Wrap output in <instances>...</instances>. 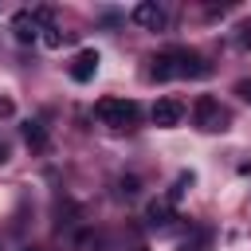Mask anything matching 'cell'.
I'll return each instance as SVG.
<instances>
[{"instance_id":"obj_1","label":"cell","mask_w":251,"mask_h":251,"mask_svg":"<svg viewBox=\"0 0 251 251\" xmlns=\"http://www.w3.org/2000/svg\"><path fill=\"white\" fill-rule=\"evenodd\" d=\"M208 75H212V67L188 47H169L149 67V78H157V82H165V78H208Z\"/></svg>"},{"instance_id":"obj_11","label":"cell","mask_w":251,"mask_h":251,"mask_svg":"<svg viewBox=\"0 0 251 251\" xmlns=\"http://www.w3.org/2000/svg\"><path fill=\"white\" fill-rule=\"evenodd\" d=\"M180 251H208V231H192L188 239H180Z\"/></svg>"},{"instance_id":"obj_5","label":"cell","mask_w":251,"mask_h":251,"mask_svg":"<svg viewBox=\"0 0 251 251\" xmlns=\"http://www.w3.org/2000/svg\"><path fill=\"white\" fill-rule=\"evenodd\" d=\"M39 31H43L39 12H16V16H12V35H16V43H35Z\"/></svg>"},{"instance_id":"obj_15","label":"cell","mask_w":251,"mask_h":251,"mask_svg":"<svg viewBox=\"0 0 251 251\" xmlns=\"http://www.w3.org/2000/svg\"><path fill=\"white\" fill-rule=\"evenodd\" d=\"M4 161H8V145L0 141V165H4Z\"/></svg>"},{"instance_id":"obj_7","label":"cell","mask_w":251,"mask_h":251,"mask_svg":"<svg viewBox=\"0 0 251 251\" xmlns=\"http://www.w3.org/2000/svg\"><path fill=\"white\" fill-rule=\"evenodd\" d=\"M173 208H176V204H173L169 196L149 200V204H145V224H149V227H169V224H173Z\"/></svg>"},{"instance_id":"obj_16","label":"cell","mask_w":251,"mask_h":251,"mask_svg":"<svg viewBox=\"0 0 251 251\" xmlns=\"http://www.w3.org/2000/svg\"><path fill=\"white\" fill-rule=\"evenodd\" d=\"M24 251H35V247H24Z\"/></svg>"},{"instance_id":"obj_13","label":"cell","mask_w":251,"mask_h":251,"mask_svg":"<svg viewBox=\"0 0 251 251\" xmlns=\"http://www.w3.org/2000/svg\"><path fill=\"white\" fill-rule=\"evenodd\" d=\"M137 192V176H122V196H133Z\"/></svg>"},{"instance_id":"obj_12","label":"cell","mask_w":251,"mask_h":251,"mask_svg":"<svg viewBox=\"0 0 251 251\" xmlns=\"http://www.w3.org/2000/svg\"><path fill=\"white\" fill-rule=\"evenodd\" d=\"M235 94H239L243 102H251V78H239V82H235Z\"/></svg>"},{"instance_id":"obj_8","label":"cell","mask_w":251,"mask_h":251,"mask_svg":"<svg viewBox=\"0 0 251 251\" xmlns=\"http://www.w3.org/2000/svg\"><path fill=\"white\" fill-rule=\"evenodd\" d=\"M94 75H98V51L86 47V51L75 55V63H71V78H75V82H90Z\"/></svg>"},{"instance_id":"obj_10","label":"cell","mask_w":251,"mask_h":251,"mask_svg":"<svg viewBox=\"0 0 251 251\" xmlns=\"http://www.w3.org/2000/svg\"><path fill=\"white\" fill-rule=\"evenodd\" d=\"M20 137H24V145L35 149V153L47 149V129H43V122H24V126H20Z\"/></svg>"},{"instance_id":"obj_9","label":"cell","mask_w":251,"mask_h":251,"mask_svg":"<svg viewBox=\"0 0 251 251\" xmlns=\"http://www.w3.org/2000/svg\"><path fill=\"white\" fill-rule=\"evenodd\" d=\"M39 24H43V31H39V39H43V47H51V51H59V47H63V43L71 39L67 31H59V24L51 20V12H47V8H39Z\"/></svg>"},{"instance_id":"obj_14","label":"cell","mask_w":251,"mask_h":251,"mask_svg":"<svg viewBox=\"0 0 251 251\" xmlns=\"http://www.w3.org/2000/svg\"><path fill=\"white\" fill-rule=\"evenodd\" d=\"M8 114H12V102H8V98H0V118H8Z\"/></svg>"},{"instance_id":"obj_6","label":"cell","mask_w":251,"mask_h":251,"mask_svg":"<svg viewBox=\"0 0 251 251\" xmlns=\"http://www.w3.org/2000/svg\"><path fill=\"white\" fill-rule=\"evenodd\" d=\"M180 118H184V106H180L176 98H157V102H153V126L169 129V126H176Z\"/></svg>"},{"instance_id":"obj_4","label":"cell","mask_w":251,"mask_h":251,"mask_svg":"<svg viewBox=\"0 0 251 251\" xmlns=\"http://www.w3.org/2000/svg\"><path fill=\"white\" fill-rule=\"evenodd\" d=\"M133 24H137V27H145V31H165L169 16H165V8H161V4H153V0H141V4L133 8Z\"/></svg>"},{"instance_id":"obj_2","label":"cell","mask_w":251,"mask_h":251,"mask_svg":"<svg viewBox=\"0 0 251 251\" xmlns=\"http://www.w3.org/2000/svg\"><path fill=\"white\" fill-rule=\"evenodd\" d=\"M94 114H98V122L106 129H133L137 118H141V110H137L133 98H102L94 106Z\"/></svg>"},{"instance_id":"obj_3","label":"cell","mask_w":251,"mask_h":251,"mask_svg":"<svg viewBox=\"0 0 251 251\" xmlns=\"http://www.w3.org/2000/svg\"><path fill=\"white\" fill-rule=\"evenodd\" d=\"M192 122H196V129H204V133H224L227 126H231V114H227V106H220L216 98H196V110H192Z\"/></svg>"}]
</instances>
